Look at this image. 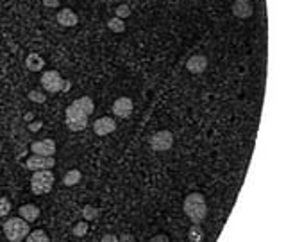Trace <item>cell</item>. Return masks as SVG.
Masks as SVG:
<instances>
[{
	"label": "cell",
	"instance_id": "6da1fadb",
	"mask_svg": "<svg viewBox=\"0 0 286 242\" xmlns=\"http://www.w3.org/2000/svg\"><path fill=\"white\" fill-rule=\"evenodd\" d=\"M95 104L90 97H79L72 104L66 108L64 115H66V128L73 133H79L82 129H86L88 126V117L93 113Z\"/></svg>",
	"mask_w": 286,
	"mask_h": 242
},
{
	"label": "cell",
	"instance_id": "7a4b0ae2",
	"mask_svg": "<svg viewBox=\"0 0 286 242\" xmlns=\"http://www.w3.org/2000/svg\"><path fill=\"white\" fill-rule=\"evenodd\" d=\"M182 210L188 215L191 223L200 224L208 217V205H206V197L200 192H191L184 197L182 203Z\"/></svg>",
	"mask_w": 286,
	"mask_h": 242
},
{
	"label": "cell",
	"instance_id": "3957f363",
	"mask_svg": "<svg viewBox=\"0 0 286 242\" xmlns=\"http://www.w3.org/2000/svg\"><path fill=\"white\" fill-rule=\"evenodd\" d=\"M54 174L50 172V169H40L34 170L31 178V190L36 194V196H43V194H49L54 187Z\"/></svg>",
	"mask_w": 286,
	"mask_h": 242
},
{
	"label": "cell",
	"instance_id": "277c9868",
	"mask_svg": "<svg viewBox=\"0 0 286 242\" xmlns=\"http://www.w3.org/2000/svg\"><path fill=\"white\" fill-rule=\"evenodd\" d=\"M29 223L22 217H11L4 223V233L11 242H20L29 235Z\"/></svg>",
	"mask_w": 286,
	"mask_h": 242
},
{
	"label": "cell",
	"instance_id": "5b68a950",
	"mask_svg": "<svg viewBox=\"0 0 286 242\" xmlns=\"http://www.w3.org/2000/svg\"><path fill=\"white\" fill-rule=\"evenodd\" d=\"M40 82L45 91H49V93H57V91L63 90L64 79L61 78V74L57 72V70H47V72H43V76H41Z\"/></svg>",
	"mask_w": 286,
	"mask_h": 242
},
{
	"label": "cell",
	"instance_id": "8992f818",
	"mask_svg": "<svg viewBox=\"0 0 286 242\" xmlns=\"http://www.w3.org/2000/svg\"><path fill=\"white\" fill-rule=\"evenodd\" d=\"M172 146H173V135L172 131H168V129L154 133L152 138H150V147L158 153L168 151V149H172Z\"/></svg>",
	"mask_w": 286,
	"mask_h": 242
},
{
	"label": "cell",
	"instance_id": "52a82bcc",
	"mask_svg": "<svg viewBox=\"0 0 286 242\" xmlns=\"http://www.w3.org/2000/svg\"><path fill=\"white\" fill-rule=\"evenodd\" d=\"M56 165V160L52 156H41V155H32L25 161V167L29 170H40V169H52Z\"/></svg>",
	"mask_w": 286,
	"mask_h": 242
},
{
	"label": "cell",
	"instance_id": "ba28073f",
	"mask_svg": "<svg viewBox=\"0 0 286 242\" xmlns=\"http://www.w3.org/2000/svg\"><path fill=\"white\" fill-rule=\"evenodd\" d=\"M32 155L41 156H54L56 155V142L52 138H45V140H36L31 144Z\"/></svg>",
	"mask_w": 286,
	"mask_h": 242
},
{
	"label": "cell",
	"instance_id": "9c48e42d",
	"mask_svg": "<svg viewBox=\"0 0 286 242\" xmlns=\"http://www.w3.org/2000/svg\"><path fill=\"white\" fill-rule=\"evenodd\" d=\"M231 11L236 18H250L254 7H252L250 0H234L231 5Z\"/></svg>",
	"mask_w": 286,
	"mask_h": 242
},
{
	"label": "cell",
	"instance_id": "30bf717a",
	"mask_svg": "<svg viewBox=\"0 0 286 242\" xmlns=\"http://www.w3.org/2000/svg\"><path fill=\"white\" fill-rule=\"evenodd\" d=\"M116 129V124L111 117H102V119H97L93 122V131L99 137H106V135H111V133Z\"/></svg>",
	"mask_w": 286,
	"mask_h": 242
},
{
	"label": "cell",
	"instance_id": "8fae6325",
	"mask_svg": "<svg viewBox=\"0 0 286 242\" xmlns=\"http://www.w3.org/2000/svg\"><path fill=\"white\" fill-rule=\"evenodd\" d=\"M132 108L134 106H132V101L129 97H120L113 104V113L120 119H129V115L132 113Z\"/></svg>",
	"mask_w": 286,
	"mask_h": 242
},
{
	"label": "cell",
	"instance_id": "7c38bea8",
	"mask_svg": "<svg viewBox=\"0 0 286 242\" xmlns=\"http://www.w3.org/2000/svg\"><path fill=\"white\" fill-rule=\"evenodd\" d=\"M206 69H208V58L204 54L191 56L190 60L186 61V70L191 74H202Z\"/></svg>",
	"mask_w": 286,
	"mask_h": 242
},
{
	"label": "cell",
	"instance_id": "4fadbf2b",
	"mask_svg": "<svg viewBox=\"0 0 286 242\" xmlns=\"http://www.w3.org/2000/svg\"><path fill=\"white\" fill-rule=\"evenodd\" d=\"M79 22V16L75 11H72L70 7H64L57 13V23H59L61 27H73V25H77Z\"/></svg>",
	"mask_w": 286,
	"mask_h": 242
},
{
	"label": "cell",
	"instance_id": "5bb4252c",
	"mask_svg": "<svg viewBox=\"0 0 286 242\" xmlns=\"http://www.w3.org/2000/svg\"><path fill=\"white\" fill-rule=\"evenodd\" d=\"M18 215L31 224L34 221H38V217H40V208L36 205H22L18 208Z\"/></svg>",
	"mask_w": 286,
	"mask_h": 242
},
{
	"label": "cell",
	"instance_id": "9a60e30c",
	"mask_svg": "<svg viewBox=\"0 0 286 242\" xmlns=\"http://www.w3.org/2000/svg\"><path fill=\"white\" fill-rule=\"evenodd\" d=\"M25 67H27L31 72H41L43 67H45V61L41 56H38L36 52H31V54L25 58Z\"/></svg>",
	"mask_w": 286,
	"mask_h": 242
},
{
	"label": "cell",
	"instance_id": "2e32d148",
	"mask_svg": "<svg viewBox=\"0 0 286 242\" xmlns=\"http://www.w3.org/2000/svg\"><path fill=\"white\" fill-rule=\"evenodd\" d=\"M82 178V174L79 169H72L68 170V172L64 174V178H63V185L64 187H73V185H77L79 181H81Z\"/></svg>",
	"mask_w": 286,
	"mask_h": 242
},
{
	"label": "cell",
	"instance_id": "e0dca14e",
	"mask_svg": "<svg viewBox=\"0 0 286 242\" xmlns=\"http://www.w3.org/2000/svg\"><path fill=\"white\" fill-rule=\"evenodd\" d=\"M188 239H190L191 242L204 241V232H202V228H200V224L193 223V226H191V228L188 230Z\"/></svg>",
	"mask_w": 286,
	"mask_h": 242
},
{
	"label": "cell",
	"instance_id": "ac0fdd59",
	"mask_svg": "<svg viewBox=\"0 0 286 242\" xmlns=\"http://www.w3.org/2000/svg\"><path fill=\"white\" fill-rule=\"evenodd\" d=\"M25 239H27L29 242H49V235H47L43 230H32Z\"/></svg>",
	"mask_w": 286,
	"mask_h": 242
},
{
	"label": "cell",
	"instance_id": "d6986e66",
	"mask_svg": "<svg viewBox=\"0 0 286 242\" xmlns=\"http://www.w3.org/2000/svg\"><path fill=\"white\" fill-rule=\"evenodd\" d=\"M108 27L113 32H123L125 31V23H123V20L118 18V16H113V18H109Z\"/></svg>",
	"mask_w": 286,
	"mask_h": 242
},
{
	"label": "cell",
	"instance_id": "ffe728a7",
	"mask_svg": "<svg viewBox=\"0 0 286 242\" xmlns=\"http://www.w3.org/2000/svg\"><path fill=\"white\" fill-rule=\"evenodd\" d=\"M99 215H100V212L97 210L95 206H91V205H86L84 206V210H82V217H84V221H95Z\"/></svg>",
	"mask_w": 286,
	"mask_h": 242
},
{
	"label": "cell",
	"instance_id": "44dd1931",
	"mask_svg": "<svg viewBox=\"0 0 286 242\" xmlns=\"http://www.w3.org/2000/svg\"><path fill=\"white\" fill-rule=\"evenodd\" d=\"M29 101L36 102V104H43L47 101V95L43 93V90H31L29 91Z\"/></svg>",
	"mask_w": 286,
	"mask_h": 242
},
{
	"label": "cell",
	"instance_id": "7402d4cb",
	"mask_svg": "<svg viewBox=\"0 0 286 242\" xmlns=\"http://www.w3.org/2000/svg\"><path fill=\"white\" fill-rule=\"evenodd\" d=\"M72 233L75 235V237H84L88 233V221H81V223H77L75 226L72 228Z\"/></svg>",
	"mask_w": 286,
	"mask_h": 242
},
{
	"label": "cell",
	"instance_id": "603a6c76",
	"mask_svg": "<svg viewBox=\"0 0 286 242\" xmlns=\"http://www.w3.org/2000/svg\"><path fill=\"white\" fill-rule=\"evenodd\" d=\"M114 14H116V16H118V18H127L129 14H131V7H129L127 4H120L118 7H116V9H114Z\"/></svg>",
	"mask_w": 286,
	"mask_h": 242
},
{
	"label": "cell",
	"instance_id": "cb8c5ba5",
	"mask_svg": "<svg viewBox=\"0 0 286 242\" xmlns=\"http://www.w3.org/2000/svg\"><path fill=\"white\" fill-rule=\"evenodd\" d=\"M11 212V203L7 197H0V217H4Z\"/></svg>",
	"mask_w": 286,
	"mask_h": 242
},
{
	"label": "cell",
	"instance_id": "d4e9b609",
	"mask_svg": "<svg viewBox=\"0 0 286 242\" xmlns=\"http://www.w3.org/2000/svg\"><path fill=\"white\" fill-rule=\"evenodd\" d=\"M59 2H61V0H43V5L49 7V9H54V7L59 5Z\"/></svg>",
	"mask_w": 286,
	"mask_h": 242
},
{
	"label": "cell",
	"instance_id": "484cf974",
	"mask_svg": "<svg viewBox=\"0 0 286 242\" xmlns=\"http://www.w3.org/2000/svg\"><path fill=\"white\" fill-rule=\"evenodd\" d=\"M41 128H43V122H41V120H38V122H31V124H29V129H31L32 133L40 131Z\"/></svg>",
	"mask_w": 286,
	"mask_h": 242
},
{
	"label": "cell",
	"instance_id": "4316f807",
	"mask_svg": "<svg viewBox=\"0 0 286 242\" xmlns=\"http://www.w3.org/2000/svg\"><path fill=\"white\" fill-rule=\"evenodd\" d=\"M150 241H152V242H158V241L159 242H168V237H167V235H154Z\"/></svg>",
	"mask_w": 286,
	"mask_h": 242
},
{
	"label": "cell",
	"instance_id": "83f0119b",
	"mask_svg": "<svg viewBox=\"0 0 286 242\" xmlns=\"http://www.w3.org/2000/svg\"><path fill=\"white\" fill-rule=\"evenodd\" d=\"M100 241H102V242H109V241L116 242V241H118V237H116V235H104V237L100 239Z\"/></svg>",
	"mask_w": 286,
	"mask_h": 242
},
{
	"label": "cell",
	"instance_id": "f1b7e54d",
	"mask_svg": "<svg viewBox=\"0 0 286 242\" xmlns=\"http://www.w3.org/2000/svg\"><path fill=\"white\" fill-rule=\"evenodd\" d=\"M118 241H129V242H134L136 239L132 237V235H127V233H123L122 237H118Z\"/></svg>",
	"mask_w": 286,
	"mask_h": 242
},
{
	"label": "cell",
	"instance_id": "f546056e",
	"mask_svg": "<svg viewBox=\"0 0 286 242\" xmlns=\"http://www.w3.org/2000/svg\"><path fill=\"white\" fill-rule=\"evenodd\" d=\"M70 86H72V81H64L63 82V90H61V91H64V93H66V91L70 90Z\"/></svg>",
	"mask_w": 286,
	"mask_h": 242
}]
</instances>
